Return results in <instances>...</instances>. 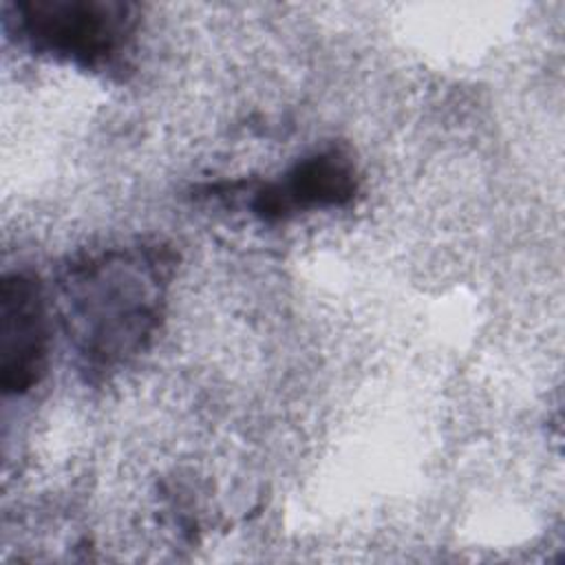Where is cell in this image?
Returning a JSON list of instances; mask_svg holds the SVG:
<instances>
[{
  "mask_svg": "<svg viewBox=\"0 0 565 565\" xmlns=\"http://www.w3.org/2000/svg\"><path fill=\"white\" fill-rule=\"evenodd\" d=\"M172 254L159 245L88 254L60 276L62 318L79 366L104 377L137 358L163 316Z\"/></svg>",
  "mask_w": 565,
  "mask_h": 565,
  "instance_id": "1",
  "label": "cell"
},
{
  "mask_svg": "<svg viewBox=\"0 0 565 565\" xmlns=\"http://www.w3.org/2000/svg\"><path fill=\"white\" fill-rule=\"evenodd\" d=\"M7 24L35 53L79 68H108L130 49L135 4L121 0H18Z\"/></svg>",
  "mask_w": 565,
  "mask_h": 565,
  "instance_id": "2",
  "label": "cell"
},
{
  "mask_svg": "<svg viewBox=\"0 0 565 565\" xmlns=\"http://www.w3.org/2000/svg\"><path fill=\"white\" fill-rule=\"evenodd\" d=\"M49 360V311L38 278L13 271L0 285V386L7 395L31 391Z\"/></svg>",
  "mask_w": 565,
  "mask_h": 565,
  "instance_id": "3",
  "label": "cell"
},
{
  "mask_svg": "<svg viewBox=\"0 0 565 565\" xmlns=\"http://www.w3.org/2000/svg\"><path fill=\"white\" fill-rule=\"evenodd\" d=\"M358 192L353 161L331 148L300 159L280 181L263 185L252 201V210L263 221H282L305 210L347 205Z\"/></svg>",
  "mask_w": 565,
  "mask_h": 565,
  "instance_id": "4",
  "label": "cell"
}]
</instances>
